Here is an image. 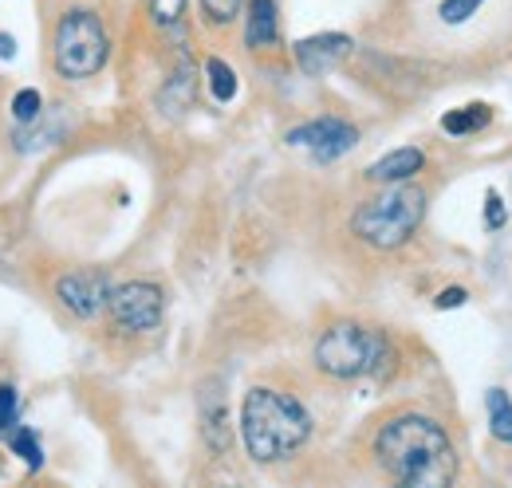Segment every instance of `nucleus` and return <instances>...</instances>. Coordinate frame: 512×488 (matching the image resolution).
<instances>
[{
	"label": "nucleus",
	"mask_w": 512,
	"mask_h": 488,
	"mask_svg": "<svg viewBox=\"0 0 512 488\" xmlns=\"http://www.w3.org/2000/svg\"><path fill=\"white\" fill-rule=\"evenodd\" d=\"M505 221H509L505 201H501V193H497V189H489V193H485V229H501Z\"/></svg>",
	"instance_id": "23"
},
{
	"label": "nucleus",
	"mask_w": 512,
	"mask_h": 488,
	"mask_svg": "<svg viewBox=\"0 0 512 488\" xmlns=\"http://www.w3.org/2000/svg\"><path fill=\"white\" fill-rule=\"evenodd\" d=\"M280 36V20H276V0H249V24H245V40L249 48H272Z\"/></svg>",
	"instance_id": "12"
},
{
	"label": "nucleus",
	"mask_w": 512,
	"mask_h": 488,
	"mask_svg": "<svg viewBox=\"0 0 512 488\" xmlns=\"http://www.w3.org/2000/svg\"><path fill=\"white\" fill-rule=\"evenodd\" d=\"M375 457L398 485L446 488L457 477V453L446 429L422 414H402L386 422L375 441Z\"/></svg>",
	"instance_id": "1"
},
{
	"label": "nucleus",
	"mask_w": 512,
	"mask_h": 488,
	"mask_svg": "<svg viewBox=\"0 0 512 488\" xmlns=\"http://www.w3.org/2000/svg\"><path fill=\"white\" fill-rule=\"evenodd\" d=\"M485 0H442V8H438V16L446 20V24H465L477 8H481Z\"/></svg>",
	"instance_id": "21"
},
{
	"label": "nucleus",
	"mask_w": 512,
	"mask_h": 488,
	"mask_svg": "<svg viewBox=\"0 0 512 488\" xmlns=\"http://www.w3.org/2000/svg\"><path fill=\"white\" fill-rule=\"evenodd\" d=\"M347 56H351V36H343V32H320V36H308L296 44V63L304 75H327Z\"/></svg>",
	"instance_id": "9"
},
{
	"label": "nucleus",
	"mask_w": 512,
	"mask_h": 488,
	"mask_svg": "<svg viewBox=\"0 0 512 488\" xmlns=\"http://www.w3.org/2000/svg\"><path fill=\"white\" fill-rule=\"evenodd\" d=\"M426 217V193L418 185L394 182L386 193L363 201L351 217V229L359 241H367L371 248H398L414 237V229Z\"/></svg>",
	"instance_id": "3"
},
{
	"label": "nucleus",
	"mask_w": 512,
	"mask_h": 488,
	"mask_svg": "<svg viewBox=\"0 0 512 488\" xmlns=\"http://www.w3.org/2000/svg\"><path fill=\"white\" fill-rule=\"evenodd\" d=\"M8 445H12V453L16 457H24V465L36 473V469H44V449H40V441H36V433L28 426L12 429L8 433Z\"/></svg>",
	"instance_id": "16"
},
{
	"label": "nucleus",
	"mask_w": 512,
	"mask_h": 488,
	"mask_svg": "<svg viewBox=\"0 0 512 488\" xmlns=\"http://www.w3.org/2000/svg\"><path fill=\"white\" fill-rule=\"evenodd\" d=\"M12 56H16V40L0 32V60H12Z\"/></svg>",
	"instance_id": "25"
},
{
	"label": "nucleus",
	"mask_w": 512,
	"mask_h": 488,
	"mask_svg": "<svg viewBox=\"0 0 512 488\" xmlns=\"http://www.w3.org/2000/svg\"><path fill=\"white\" fill-rule=\"evenodd\" d=\"M205 79H209V91L217 103H229L237 95V71L225 60H209L205 63Z\"/></svg>",
	"instance_id": "15"
},
{
	"label": "nucleus",
	"mask_w": 512,
	"mask_h": 488,
	"mask_svg": "<svg viewBox=\"0 0 512 488\" xmlns=\"http://www.w3.org/2000/svg\"><path fill=\"white\" fill-rule=\"evenodd\" d=\"M386 363V339L359 323H335L316 343V366L331 378H359Z\"/></svg>",
	"instance_id": "4"
},
{
	"label": "nucleus",
	"mask_w": 512,
	"mask_h": 488,
	"mask_svg": "<svg viewBox=\"0 0 512 488\" xmlns=\"http://www.w3.org/2000/svg\"><path fill=\"white\" fill-rule=\"evenodd\" d=\"M16 414H20V398H16V386H0V437H8L16 426Z\"/></svg>",
	"instance_id": "19"
},
{
	"label": "nucleus",
	"mask_w": 512,
	"mask_h": 488,
	"mask_svg": "<svg viewBox=\"0 0 512 488\" xmlns=\"http://www.w3.org/2000/svg\"><path fill=\"white\" fill-rule=\"evenodd\" d=\"M107 28L95 12L87 8H71L60 28H56V71L64 79H87L95 71H103L107 63Z\"/></svg>",
	"instance_id": "5"
},
{
	"label": "nucleus",
	"mask_w": 512,
	"mask_h": 488,
	"mask_svg": "<svg viewBox=\"0 0 512 488\" xmlns=\"http://www.w3.org/2000/svg\"><path fill=\"white\" fill-rule=\"evenodd\" d=\"M174 95H178V103H174V115H178L182 107H190V99H193V71H190V63H182V71H174L170 87L162 91V107H166Z\"/></svg>",
	"instance_id": "17"
},
{
	"label": "nucleus",
	"mask_w": 512,
	"mask_h": 488,
	"mask_svg": "<svg viewBox=\"0 0 512 488\" xmlns=\"http://www.w3.org/2000/svg\"><path fill=\"white\" fill-rule=\"evenodd\" d=\"M40 111H44V99H40V91H32V87H24V91L12 99V119L20 122V126H32V122L40 119Z\"/></svg>",
	"instance_id": "18"
},
{
	"label": "nucleus",
	"mask_w": 512,
	"mask_h": 488,
	"mask_svg": "<svg viewBox=\"0 0 512 488\" xmlns=\"http://www.w3.org/2000/svg\"><path fill=\"white\" fill-rule=\"evenodd\" d=\"M485 406H489V429H493V437H497V441H505V445H512V398H509V390L493 386V390L485 394Z\"/></svg>",
	"instance_id": "13"
},
{
	"label": "nucleus",
	"mask_w": 512,
	"mask_h": 488,
	"mask_svg": "<svg viewBox=\"0 0 512 488\" xmlns=\"http://www.w3.org/2000/svg\"><path fill=\"white\" fill-rule=\"evenodd\" d=\"M493 119V111L485 107V103H469V107H457V111H449L446 119H442V130L446 134H477V130H485Z\"/></svg>",
	"instance_id": "14"
},
{
	"label": "nucleus",
	"mask_w": 512,
	"mask_h": 488,
	"mask_svg": "<svg viewBox=\"0 0 512 488\" xmlns=\"http://www.w3.org/2000/svg\"><path fill=\"white\" fill-rule=\"evenodd\" d=\"M465 300H469V296H465V288H446V292L438 296V307L446 311V307H461Z\"/></svg>",
	"instance_id": "24"
},
{
	"label": "nucleus",
	"mask_w": 512,
	"mask_h": 488,
	"mask_svg": "<svg viewBox=\"0 0 512 488\" xmlns=\"http://www.w3.org/2000/svg\"><path fill=\"white\" fill-rule=\"evenodd\" d=\"M182 12H186V0H150V16L162 28H174L182 20Z\"/></svg>",
	"instance_id": "20"
},
{
	"label": "nucleus",
	"mask_w": 512,
	"mask_h": 488,
	"mask_svg": "<svg viewBox=\"0 0 512 488\" xmlns=\"http://www.w3.org/2000/svg\"><path fill=\"white\" fill-rule=\"evenodd\" d=\"M422 166H426V154L414 150V146H402V150H390L386 158H379V162L367 170V178H371V182H410Z\"/></svg>",
	"instance_id": "11"
},
{
	"label": "nucleus",
	"mask_w": 512,
	"mask_h": 488,
	"mask_svg": "<svg viewBox=\"0 0 512 488\" xmlns=\"http://www.w3.org/2000/svg\"><path fill=\"white\" fill-rule=\"evenodd\" d=\"M355 142H359V130L343 119H312V122H304V126H296V130L288 134V146L312 150L320 162H335V158H343Z\"/></svg>",
	"instance_id": "7"
},
{
	"label": "nucleus",
	"mask_w": 512,
	"mask_h": 488,
	"mask_svg": "<svg viewBox=\"0 0 512 488\" xmlns=\"http://www.w3.org/2000/svg\"><path fill=\"white\" fill-rule=\"evenodd\" d=\"M241 437L249 457L260 465L284 461L312 437V414L284 390L253 386L241 406Z\"/></svg>",
	"instance_id": "2"
},
{
	"label": "nucleus",
	"mask_w": 512,
	"mask_h": 488,
	"mask_svg": "<svg viewBox=\"0 0 512 488\" xmlns=\"http://www.w3.org/2000/svg\"><path fill=\"white\" fill-rule=\"evenodd\" d=\"M162 288L158 284H146V280H130L111 288L107 296V311L111 319L123 327V331H154L162 323Z\"/></svg>",
	"instance_id": "6"
},
{
	"label": "nucleus",
	"mask_w": 512,
	"mask_h": 488,
	"mask_svg": "<svg viewBox=\"0 0 512 488\" xmlns=\"http://www.w3.org/2000/svg\"><path fill=\"white\" fill-rule=\"evenodd\" d=\"M56 296L64 300L67 311H75L79 319H91L107 307V296H111V280L103 272H71L56 284Z\"/></svg>",
	"instance_id": "8"
},
{
	"label": "nucleus",
	"mask_w": 512,
	"mask_h": 488,
	"mask_svg": "<svg viewBox=\"0 0 512 488\" xmlns=\"http://www.w3.org/2000/svg\"><path fill=\"white\" fill-rule=\"evenodd\" d=\"M201 8H205V16L213 24H229L241 12V0H201Z\"/></svg>",
	"instance_id": "22"
},
{
	"label": "nucleus",
	"mask_w": 512,
	"mask_h": 488,
	"mask_svg": "<svg viewBox=\"0 0 512 488\" xmlns=\"http://www.w3.org/2000/svg\"><path fill=\"white\" fill-rule=\"evenodd\" d=\"M201 426H205V441L225 453L229 449V422H225V394H221V382H209L205 394H201Z\"/></svg>",
	"instance_id": "10"
}]
</instances>
